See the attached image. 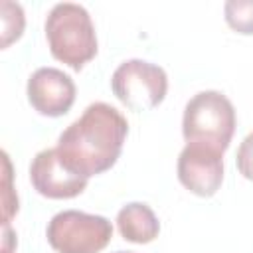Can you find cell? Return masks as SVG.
Listing matches in <instances>:
<instances>
[{
  "label": "cell",
  "mask_w": 253,
  "mask_h": 253,
  "mask_svg": "<svg viewBox=\"0 0 253 253\" xmlns=\"http://www.w3.org/2000/svg\"><path fill=\"white\" fill-rule=\"evenodd\" d=\"M16 249V233L12 231L10 223L2 225V253H14Z\"/></svg>",
  "instance_id": "14"
},
{
  "label": "cell",
  "mask_w": 253,
  "mask_h": 253,
  "mask_svg": "<svg viewBox=\"0 0 253 253\" xmlns=\"http://www.w3.org/2000/svg\"><path fill=\"white\" fill-rule=\"evenodd\" d=\"M178 180L196 196H213L223 182V152L188 142L178 156Z\"/></svg>",
  "instance_id": "6"
},
{
  "label": "cell",
  "mask_w": 253,
  "mask_h": 253,
  "mask_svg": "<svg viewBox=\"0 0 253 253\" xmlns=\"http://www.w3.org/2000/svg\"><path fill=\"white\" fill-rule=\"evenodd\" d=\"M45 38L51 55L79 71L97 55V36L89 12L75 2L55 4L45 18Z\"/></svg>",
  "instance_id": "2"
},
{
  "label": "cell",
  "mask_w": 253,
  "mask_h": 253,
  "mask_svg": "<svg viewBox=\"0 0 253 253\" xmlns=\"http://www.w3.org/2000/svg\"><path fill=\"white\" fill-rule=\"evenodd\" d=\"M237 170L243 178L253 180V132H249L237 148Z\"/></svg>",
  "instance_id": "13"
},
{
  "label": "cell",
  "mask_w": 253,
  "mask_h": 253,
  "mask_svg": "<svg viewBox=\"0 0 253 253\" xmlns=\"http://www.w3.org/2000/svg\"><path fill=\"white\" fill-rule=\"evenodd\" d=\"M115 253H132V251H115Z\"/></svg>",
  "instance_id": "15"
},
{
  "label": "cell",
  "mask_w": 253,
  "mask_h": 253,
  "mask_svg": "<svg viewBox=\"0 0 253 253\" xmlns=\"http://www.w3.org/2000/svg\"><path fill=\"white\" fill-rule=\"evenodd\" d=\"M0 12H2V47H8L12 42H16L22 36L26 18L22 6L8 0L0 2Z\"/></svg>",
  "instance_id": "11"
},
{
  "label": "cell",
  "mask_w": 253,
  "mask_h": 253,
  "mask_svg": "<svg viewBox=\"0 0 253 253\" xmlns=\"http://www.w3.org/2000/svg\"><path fill=\"white\" fill-rule=\"evenodd\" d=\"M28 101L40 115L61 117L75 103V83L57 67H40L28 79Z\"/></svg>",
  "instance_id": "8"
},
{
  "label": "cell",
  "mask_w": 253,
  "mask_h": 253,
  "mask_svg": "<svg viewBox=\"0 0 253 253\" xmlns=\"http://www.w3.org/2000/svg\"><path fill=\"white\" fill-rule=\"evenodd\" d=\"M30 180L38 194L51 200H67L79 196L87 188L85 176L73 172L59 156L57 148L38 152L30 164Z\"/></svg>",
  "instance_id": "7"
},
{
  "label": "cell",
  "mask_w": 253,
  "mask_h": 253,
  "mask_svg": "<svg viewBox=\"0 0 253 253\" xmlns=\"http://www.w3.org/2000/svg\"><path fill=\"white\" fill-rule=\"evenodd\" d=\"M45 235L57 253H99L109 245L113 225L103 215L65 210L49 219Z\"/></svg>",
  "instance_id": "4"
},
{
  "label": "cell",
  "mask_w": 253,
  "mask_h": 253,
  "mask_svg": "<svg viewBox=\"0 0 253 253\" xmlns=\"http://www.w3.org/2000/svg\"><path fill=\"white\" fill-rule=\"evenodd\" d=\"M235 132V109L219 91L196 93L184 109L182 134L186 142L206 144L225 152Z\"/></svg>",
  "instance_id": "3"
},
{
  "label": "cell",
  "mask_w": 253,
  "mask_h": 253,
  "mask_svg": "<svg viewBox=\"0 0 253 253\" xmlns=\"http://www.w3.org/2000/svg\"><path fill=\"white\" fill-rule=\"evenodd\" d=\"M2 162H4V176H2V211H4V217H2V225L4 223H10L12 215L18 211V196L12 192V166H10V158L6 152H2Z\"/></svg>",
  "instance_id": "12"
},
{
  "label": "cell",
  "mask_w": 253,
  "mask_h": 253,
  "mask_svg": "<svg viewBox=\"0 0 253 253\" xmlns=\"http://www.w3.org/2000/svg\"><path fill=\"white\" fill-rule=\"evenodd\" d=\"M111 87L123 105L140 113L150 111L164 101L168 91V77L160 65L144 59H126L115 69Z\"/></svg>",
  "instance_id": "5"
},
{
  "label": "cell",
  "mask_w": 253,
  "mask_h": 253,
  "mask_svg": "<svg viewBox=\"0 0 253 253\" xmlns=\"http://www.w3.org/2000/svg\"><path fill=\"white\" fill-rule=\"evenodd\" d=\"M117 225L121 235L132 243H150L160 233V221L150 206L142 202H130L117 213Z\"/></svg>",
  "instance_id": "9"
},
{
  "label": "cell",
  "mask_w": 253,
  "mask_h": 253,
  "mask_svg": "<svg viewBox=\"0 0 253 253\" xmlns=\"http://www.w3.org/2000/svg\"><path fill=\"white\" fill-rule=\"evenodd\" d=\"M128 123L115 107L91 103L57 140L61 160L77 174L91 178L107 172L121 156Z\"/></svg>",
  "instance_id": "1"
},
{
  "label": "cell",
  "mask_w": 253,
  "mask_h": 253,
  "mask_svg": "<svg viewBox=\"0 0 253 253\" xmlns=\"http://www.w3.org/2000/svg\"><path fill=\"white\" fill-rule=\"evenodd\" d=\"M223 14L231 30L243 36H253V0H227Z\"/></svg>",
  "instance_id": "10"
}]
</instances>
